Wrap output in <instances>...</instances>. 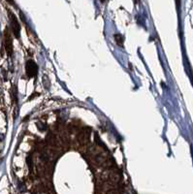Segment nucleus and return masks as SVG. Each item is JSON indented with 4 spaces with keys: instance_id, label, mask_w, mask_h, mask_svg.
I'll return each instance as SVG.
<instances>
[{
    "instance_id": "3",
    "label": "nucleus",
    "mask_w": 193,
    "mask_h": 194,
    "mask_svg": "<svg viewBox=\"0 0 193 194\" xmlns=\"http://www.w3.org/2000/svg\"><path fill=\"white\" fill-rule=\"evenodd\" d=\"M25 71H26V75L29 78H32L37 75L38 66H37V64L33 60H28L25 65Z\"/></svg>"
},
{
    "instance_id": "1",
    "label": "nucleus",
    "mask_w": 193,
    "mask_h": 194,
    "mask_svg": "<svg viewBox=\"0 0 193 194\" xmlns=\"http://www.w3.org/2000/svg\"><path fill=\"white\" fill-rule=\"evenodd\" d=\"M4 46H5V49L7 55L11 56L13 53V41H12L11 33L9 32V29L6 28L4 31Z\"/></svg>"
},
{
    "instance_id": "5",
    "label": "nucleus",
    "mask_w": 193,
    "mask_h": 194,
    "mask_svg": "<svg viewBox=\"0 0 193 194\" xmlns=\"http://www.w3.org/2000/svg\"><path fill=\"white\" fill-rule=\"evenodd\" d=\"M6 1L9 3V4H11V5H15V2H14V0H6Z\"/></svg>"
},
{
    "instance_id": "7",
    "label": "nucleus",
    "mask_w": 193,
    "mask_h": 194,
    "mask_svg": "<svg viewBox=\"0 0 193 194\" xmlns=\"http://www.w3.org/2000/svg\"><path fill=\"white\" fill-rule=\"evenodd\" d=\"M100 1H101V3H104V2L106 1V0H100Z\"/></svg>"
},
{
    "instance_id": "2",
    "label": "nucleus",
    "mask_w": 193,
    "mask_h": 194,
    "mask_svg": "<svg viewBox=\"0 0 193 194\" xmlns=\"http://www.w3.org/2000/svg\"><path fill=\"white\" fill-rule=\"evenodd\" d=\"M10 16V20H11V25H12V31H13V34L15 35L16 38H19V33H20V25L19 22L16 16L12 12H8Z\"/></svg>"
},
{
    "instance_id": "4",
    "label": "nucleus",
    "mask_w": 193,
    "mask_h": 194,
    "mask_svg": "<svg viewBox=\"0 0 193 194\" xmlns=\"http://www.w3.org/2000/svg\"><path fill=\"white\" fill-rule=\"evenodd\" d=\"M114 41H116V43L118 45V46L123 48V43H124V38H123V36L121 34H114Z\"/></svg>"
},
{
    "instance_id": "6",
    "label": "nucleus",
    "mask_w": 193,
    "mask_h": 194,
    "mask_svg": "<svg viewBox=\"0 0 193 194\" xmlns=\"http://www.w3.org/2000/svg\"><path fill=\"white\" fill-rule=\"evenodd\" d=\"M139 1H140V0H135V3H139Z\"/></svg>"
}]
</instances>
